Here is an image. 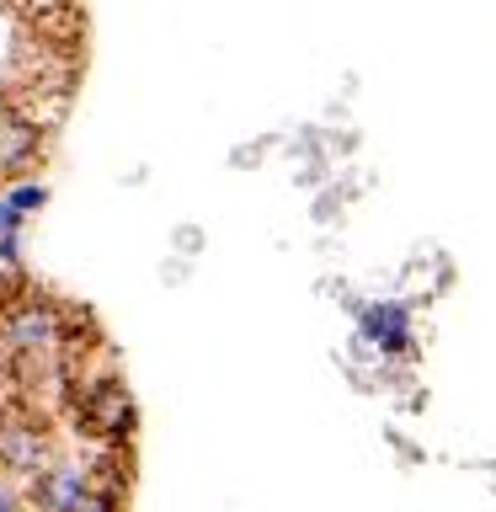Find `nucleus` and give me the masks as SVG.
I'll use <instances>...</instances> for the list:
<instances>
[{
    "label": "nucleus",
    "mask_w": 496,
    "mask_h": 512,
    "mask_svg": "<svg viewBox=\"0 0 496 512\" xmlns=\"http://www.w3.org/2000/svg\"><path fill=\"white\" fill-rule=\"evenodd\" d=\"M75 427L86 432V438H102L107 448H123L139 427V406H134V395H128V384L118 374L86 384L75 400Z\"/></svg>",
    "instance_id": "f257e3e1"
},
{
    "label": "nucleus",
    "mask_w": 496,
    "mask_h": 512,
    "mask_svg": "<svg viewBox=\"0 0 496 512\" xmlns=\"http://www.w3.org/2000/svg\"><path fill=\"white\" fill-rule=\"evenodd\" d=\"M0 336H6L11 358H27L38 363L48 352H59V336H64V310L43 294H22L0 310Z\"/></svg>",
    "instance_id": "f03ea898"
},
{
    "label": "nucleus",
    "mask_w": 496,
    "mask_h": 512,
    "mask_svg": "<svg viewBox=\"0 0 496 512\" xmlns=\"http://www.w3.org/2000/svg\"><path fill=\"white\" fill-rule=\"evenodd\" d=\"M54 464V443H48L43 416H6L0 422V470L11 475H43Z\"/></svg>",
    "instance_id": "7ed1b4c3"
},
{
    "label": "nucleus",
    "mask_w": 496,
    "mask_h": 512,
    "mask_svg": "<svg viewBox=\"0 0 496 512\" xmlns=\"http://www.w3.org/2000/svg\"><path fill=\"white\" fill-rule=\"evenodd\" d=\"M358 342H379L384 358H406L411 352V310L400 299H384V304H363L358 310Z\"/></svg>",
    "instance_id": "20e7f679"
},
{
    "label": "nucleus",
    "mask_w": 496,
    "mask_h": 512,
    "mask_svg": "<svg viewBox=\"0 0 496 512\" xmlns=\"http://www.w3.org/2000/svg\"><path fill=\"white\" fill-rule=\"evenodd\" d=\"M43 155V123H32L16 102H0V176L27 171Z\"/></svg>",
    "instance_id": "39448f33"
},
{
    "label": "nucleus",
    "mask_w": 496,
    "mask_h": 512,
    "mask_svg": "<svg viewBox=\"0 0 496 512\" xmlns=\"http://www.w3.org/2000/svg\"><path fill=\"white\" fill-rule=\"evenodd\" d=\"M86 491H91V475L75 470V464H48L43 475H32V502L43 512H70Z\"/></svg>",
    "instance_id": "423d86ee"
},
{
    "label": "nucleus",
    "mask_w": 496,
    "mask_h": 512,
    "mask_svg": "<svg viewBox=\"0 0 496 512\" xmlns=\"http://www.w3.org/2000/svg\"><path fill=\"white\" fill-rule=\"evenodd\" d=\"M0 203H6L11 214H22V219H27L32 208H43V203H48V187H43V182H16V187H11Z\"/></svg>",
    "instance_id": "0eeeda50"
},
{
    "label": "nucleus",
    "mask_w": 496,
    "mask_h": 512,
    "mask_svg": "<svg viewBox=\"0 0 496 512\" xmlns=\"http://www.w3.org/2000/svg\"><path fill=\"white\" fill-rule=\"evenodd\" d=\"M70 512H123V502H118V496H107V491H86Z\"/></svg>",
    "instance_id": "6e6552de"
},
{
    "label": "nucleus",
    "mask_w": 496,
    "mask_h": 512,
    "mask_svg": "<svg viewBox=\"0 0 496 512\" xmlns=\"http://www.w3.org/2000/svg\"><path fill=\"white\" fill-rule=\"evenodd\" d=\"M0 512H22V496H16V486L6 475H0Z\"/></svg>",
    "instance_id": "1a4fd4ad"
},
{
    "label": "nucleus",
    "mask_w": 496,
    "mask_h": 512,
    "mask_svg": "<svg viewBox=\"0 0 496 512\" xmlns=\"http://www.w3.org/2000/svg\"><path fill=\"white\" fill-rule=\"evenodd\" d=\"M16 256H22V246H16V235H0V262L16 267Z\"/></svg>",
    "instance_id": "9d476101"
}]
</instances>
